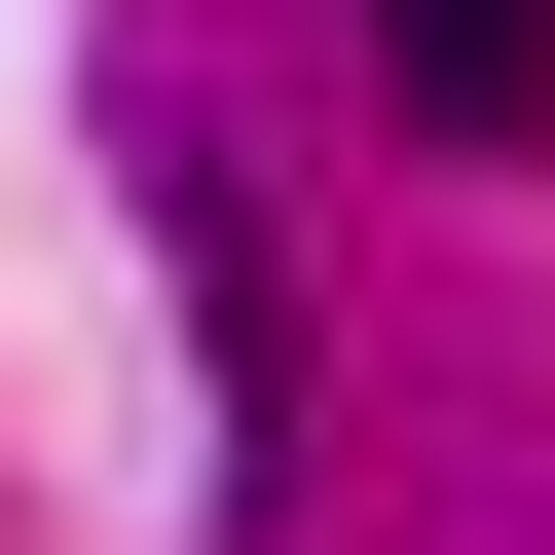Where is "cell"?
Returning <instances> with one entry per match:
<instances>
[{"instance_id":"obj_1","label":"cell","mask_w":555,"mask_h":555,"mask_svg":"<svg viewBox=\"0 0 555 555\" xmlns=\"http://www.w3.org/2000/svg\"><path fill=\"white\" fill-rule=\"evenodd\" d=\"M185 371H222V481L297 444V259H259V185H185Z\"/></svg>"},{"instance_id":"obj_2","label":"cell","mask_w":555,"mask_h":555,"mask_svg":"<svg viewBox=\"0 0 555 555\" xmlns=\"http://www.w3.org/2000/svg\"><path fill=\"white\" fill-rule=\"evenodd\" d=\"M371 75H408V149H555V0H371Z\"/></svg>"}]
</instances>
